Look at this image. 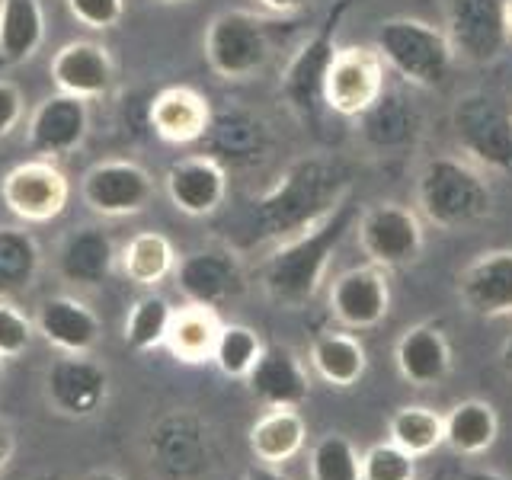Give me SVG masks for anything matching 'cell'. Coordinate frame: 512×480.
<instances>
[{
	"label": "cell",
	"mask_w": 512,
	"mask_h": 480,
	"mask_svg": "<svg viewBox=\"0 0 512 480\" xmlns=\"http://www.w3.org/2000/svg\"><path fill=\"white\" fill-rule=\"evenodd\" d=\"M250 397L266 410L295 407L301 410L311 400V372L304 359L285 343H266L260 359L244 378Z\"/></svg>",
	"instance_id": "obj_19"
},
{
	"label": "cell",
	"mask_w": 512,
	"mask_h": 480,
	"mask_svg": "<svg viewBox=\"0 0 512 480\" xmlns=\"http://www.w3.org/2000/svg\"><path fill=\"white\" fill-rule=\"evenodd\" d=\"M490 173L464 154H436L423 160L413 183V208L439 231H464L493 215Z\"/></svg>",
	"instance_id": "obj_3"
},
{
	"label": "cell",
	"mask_w": 512,
	"mask_h": 480,
	"mask_svg": "<svg viewBox=\"0 0 512 480\" xmlns=\"http://www.w3.org/2000/svg\"><path fill=\"white\" fill-rule=\"evenodd\" d=\"M458 480H512V477L503 471H493V468H468Z\"/></svg>",
	"instance_id": "obj_46"
},
{
	"label": "cell",
	"mask_w": 512,
	"mask_h": 480,
	"mask_svg": "<svg viewBox=\"0 0 512 480\" xmlns=\"http://www.w3.org/2000/svg\"><path fill=\"white\" fill-rule=\"evenodd\" d=\"M90 132V109L87 100H77L71 93H52L32 109L26 125V141L36 157H68Z\"/></svg>",
	"instance_id": "obj_20"
},
{
	"label": "cell",
	"mask_w": 512,
	"mask_h": 480,
	"mask_svg": "<svg viewBox=\"0 0 512 480\" xmlns=\"http://www.w3.org/2000/svg\"><path fill=\"white\" fill-rule=\"evenodd\" d=\"M327 311L340 327L365 333L384 324L391 311V279L388 269L362 263L343 269L327 282Z\"/></svg>",
	"instance_id": "obj_15"
},
{
	"label": "cell",
	"mask_w": 512,
	"mask_h": 480,
	"mask_svg": "<svg viewBox=\"0 0 512 480\" xmlns=\"http://www.w3.org/2000/svg\"><path fill=\"white\" fill-rule=\"evenodd\" d=\"M445 445L461 458H480L500 439V413L490 400L468 397L448 410L445 416Z\"/></svg>",
	"instance_id": "obj_29"
},
{
	"label": "cell",
	"mask_w": 512,
	"mask_h": 480,
	"mask_svg": "<svg viewBox=\"0 0 512 480\" xmlns=\"http://www.w3.org/2000/svg\"><path fill=\"white\" fill-rule=\"evenodd\" d=\"M359 471L362 480H416V458L388 439L365 448L359 458Z\"/></svg>",
	"instance_id": "obj_39"
},
{
	"label": "cell",
	"mask_w": 512,
	"mask_h": 480,
	"mask_svg": "<svg viewBox=\"0 0 512 480\" xmlns=\"http://www.w3.org/2000/svg\"><path fill=\"white\" fill-rule=\"evenodd\" d=\"M292 16L263 10H221L205 29V61L221 80L260 77L292 32Z\"/></svg>",
	"instance_id": "obj_4"
},
{
	"label": "cell",
	"mask_w": 512,
	"mask_h": 480,
	"mask_svg": "<svg viewBox=\"0 0 512 480\" xmlns=\"http://www.w3.org/2000/svg\"><path fill=\"white\" fill-rule=\"evenodd\" d=\"M176 260L180 256H176L173 240L160 231H138L119 250L122 276L138 288H157L160 282H167L176 269Z\"/></svg>",
	"instance_id": "obj_31"
},
{
	"label": "cell",
	"mask_w": 512,
	"mask_h": 480,
	"mask_svg": "<svg viewBox=\"0 0 512 480\" xmlns=\"http://www.w3.org/2000/svg\"><path fill=\"white\" fill-rule=\"evenodd\" d=\"M116 263H119V250H116V244H112L109 231L93 228V224L74 228L68 237L61 240V247L55 253L58 276L68 285H77V288L103 285L112 276Z\"/></svg>",
	"instance_id": "obj_25"
},
{
	"label": "cell",
	"mask_w": 512,
	"mask_h": 480,
	"mask_svg": "<svg viewBox=\"0 0 512 480\" xmlns=\"http://www.w3.org/2000/svg\"><path fill=\"white\" fill-rule=\"evenodd\" d=\"M164 192L170 205L186 218H208L228 199V167L212 154L183 157L170 164Z\"/></svg>",
	"instance_id": "obj_21"
},
{
	"label": "cell",
	"mask_w": 512,
	"mask_h": 480,
	"mask_svg": "<svg viewBox=\"0 0 512 480\" xmlns=\"http://www.w3.org/2000/svg\"><path fill=\"white\" fill-rule=\"evenodd\" d=\"M445 36L464 64H496L512 42L506 0H445Z\"/></svg>",
	"instance_id": "obj_10"
},
{
	"label": "cell",
	"mask_w": 512,
	"mask_h": 480,
	"mask_svg": "<svg viewBox=\"0 0 512 480\" xmlns=\"http://www.w3.org/2000/svg\"><path fill=\"white\" fill-rule=\"evenodd\" d=\"M263 340L260 333L247 324H221V333H218V343H215V352H212V362L215 368L231 381H244L250 375V368L256 365L263 352Z\"/></svg>",
	"instance_id": "obj_38"
},
{
	"label": "cell",
	"mask_w": 512,
	"mask_h": 480,
	"mask_svg": "<svg viewBox=\"0 0 512 480\" xmlns=\"http://www.w3.org/2000/svg\"><path fill=\"white\" fill-rule=\"evenodd\" d=\"M23 90L13 80H0V141L13 135V128L23 122Z\"/></svg>",
	"instance_id": "obj_42"
},
{
	"label": "cell",
	"mask_w": 512,
	"mask_h": 480,
	"mask_svg": "<svg viewBox=\"0 0 512 480\" xmlns=\"http://www.w3.org/2000/svg\"><path fill=\"white\" fill-rule=\"evenodd\" d=\"M458 154L487 173H512V103L500 90L461 93L448 112Z\"/></svg>",
	"instance_id": "obj_6"
},
{
	"label": "cell",
	"mask_w": 512,
	"mask_h": 480,
	"mask_svg": "<svg viewBox=\"0 0 512 480\" xmlns=\"http://www.w3.org/2000/svg\"><path fill=\"white\" fill-rule=\"evenodd\" d=\"M154 176L135 160H100L80 180V199L93 215L103 218H128L138 215L154 199Z\"/></svg>",
	"instance_id": "obj_16"
},
{
	"label": "cell",
	"mask_w": 512,
	"mask_h": 480,
	"mask_svg": "<svg viewBox=\"0 0 512 480\" xmlns=\"http://www.w3.org/2000/svg\"><path fill=\"white\" fill-rule=\"evenodd\" d=\"M388 90V68L372 45H340L330 61L324 103L340 119H359Z\"/></svg>",
	"instance_id": "obj_13"
},
{
	"label": "cell",
	"mask_w": 512,
	"mask_h": 480,
	"mask_svg": "<svg viewBox=\"0 0 512 480\" xmlns=\"http://www.w3.org/2000/svg\"><path fill=\"white\" fill-rule=\"evenodd\" d=\"M151 464L167 480H196L208 474L218 461L215 432L202 416L189 410H173L151 429Z\"/></svg>",
	"instance_id": "obj_9"
},
{
	"label": "cell",
	"mask_w": 512,
	"mask_h": 480,
	"mask_svg": "<svg viewBox=\"0 0 512 480\" xmlns=\"http://www.w3.org/2000/svg\"><path fill=\"white\" fill-rule=\"evenodd\" d=\"M349 4L352 0H336V4L327 10L324 23L295 48L292 58H288V64L282 68L279 93L301 122H317L320 112H327L324 84H327L330 61L336 55V48H340L336 45V36H340V26H343V16H346Z\"/></svg>",
	"instance_id": "obj_7"
},
{
	"label": "cell",
	"mask_w": 512,
	"mask_h": 480,
	"mask_svg": "<svg viewBox=\"0 0 512 480\" xmlns=\"http://www.w3.org/2000/svg\"><path fill=\"white\" fill-rule=\"evenodd\" d=\"M352 196V173L336 157L308 154L292 160L276 183L253 202V218L263 237L279 240L311 228Z\"/></svg>",
	"instance_id": "obj_2"
},
{
	"label": "cell",
	"mask_w": 512,
	"mask_h": 480,
	"mask_svg": "<svg viewBox=\"0 0 512 480\" xmlns=\"http://www.w3.org/2000/svg\"><path fill=\"white\" fill-rule=\"evenodd\" d=\"M240 480H292V477H288L282 468H272V464H253Z\"/></svg>",
	"instance_id": "obj_45"
},
{
	"label": "cell",
	"mask_w": 512,
	"mask_h": 480,
	"mask_svg": "<svg viewBox=\"0 0 512 480\" xmlns=\"http://www.w3.org/2000/svg\"><path fill=\"white\" fill-rule=\"evenodd\" d=\"M0 381H4V359H0Z\"/></svg>",
	"instance_id": "obj_51"
},
{
	"label": "cell",
	"mask_w": 512,
	"mask_h": 480,
	"mask_svg": "<svg viewBox=\"0 0 512 480\" xmlns=\"http://www.w3.org/2000/svg\"><path fill=\"white\" fill-rule=\"evenodd\" d=\"M362 452L346 432H324L308 452L311 480H362L359 471Z\"/></svg>",
	"instance_id": "obj_37"
},
{
	"label": "cell",
	"mask_w": 512,
	"mask_h": 480,
	"mask_svg": "<svg viewBox=\"0 0 512 480\" xmlns=\"http://www.w3.org/2000/svg\"><path fill=\"white\" fill-rule=\"evenodd\" d=\"M151 128L167 144H196L208 135L212 106L196 87H167L160 90L148 109Z\"/></svg>",
	"instance_id": "obj_26"
},
{
	"label": "cell",
	"mask_w": 512,
	"mask_h": 480,
	"mask_svg": "<svg viewBox=\"0 0 512 480\" xmlns=\"http://www.w3.org/2000/svg\"><path fill=\"white\" fill-rule=\"evenodd\" d=\"M308 362H311V372L324 384H330V388H336V391L356 388V384L368 372L365 343L346 327L320 330L311 340Z\"/></svg>",
	"instance_id": "obj_27"
},
{
	"label": "cell",
	"mask_w": 512,
	"mask_h": 480,
	"mask_svg": "<svg viewBox=\"0 0 512 480\" xmlns=\"http://www.w3.org/2000/svg\"><path fill=\"white\" fill-rule=\"evenodd\" d=\"M496 359H500L503 375H506V378H512V333H509L506 340L500 343V356H496Z\"/></svg>",
	"instance_id": "obj_47"
},
{
	"label": "cell",
	"mask_w": 512,
	"mask_h": 480,
	"mask_svg": "<svg viewBox=\"0 0 512 480\" xmlns=\"http://www.w3.org/2000/svg\"><path fill=\"white\" fill-rule=\"evenodd\" d=\"M458 304L474 317H512V247L484 250L458 272Z\"/></svg>",
	"instance_id": "obj_18"
},
{
	"label": "cell",
	"mask_w": 512,
	"mask_h": 480,
	"mask_svg": "<svg viewBox=\"0 0 512 480\" xmlns=\"http://www.w3.org/2000/svg\"><path fill=\"white\" fill-rule=\"evenodd\" d=\"M36 340V324L13 298H0V359H20Z\"/></svg>",
	"instance_id": "obj_40"
},
{
	"label": "cell",
	"mask_w": 512,
	"mask_h": 480,
	"mask_svg": "<svg viewBox=\"0 0 512 480\" xmlns=\"http://www.w3.org/2000/svg\"><path fill=\"white\" fill-rule=\"evenodd\" d=\"M71 199V180L48 157H29L16 164L0 180V202L23 224L55 221Z\"/></svg>",
	"instance_id": "obj_12"
},
{
	"label": "cell",
	"mask_w": 512,
	"mask_h": 480,
	"mask_svg": "<svg viewBox=\"0 0 512 480\" xmlns=\"http://www.w3.org/2000/svg\"><path fill=\"white\" fill-rule=\"evenodd\" d=\"M42 272V247L26 228L0 224V298H16L36 285Z\"/></svg>",
	"instance_id": "obj_33"
},
{
	"label": "cell",
	"mask_w": 512,
	"mask_h": 480,
	"mask_svg": "<svg viewBox=\"0 0 512 480\" xmlns=\"http://www.w3.org/2000/svg\"><path fill=\"white\" fill-rule=\"evenodd\" d=\"M68 10L80 26L103 32L122 23L125 0H68Z\"/></svg>",
	"instance_id": "obj_41"
},
{
	"label": "cell",
	"mask_w": 512,
	"mask_h": 480,
	"mask_svg": "<svg viewBox=\"0 0 512 480\" xmlns=\"http://www.w3.org/2000/svg\"><path fill=\"white\" fill-rule=\"evenodd\" d=\"M212 138V157H218L224 167L231 160H260L266 151V125L247 112H212L208 135Z\"/></svg>",
	"instance_id": "obj_34"
},
{
	"label": "cell",
	"mask_w": 512,
	"mask_h": 480,
	"mask_svg": "<svg viewBox=\"0 0 512 480\" xmlns=\"http://www.w3.org/2000/svg\"><path fill=\"white\" fill-rule=\"evenodd\" d=\"M80 480H125L119 471H112V468H93V471H87Z\"/></svg>",
	"instance_id": "obj_48"
},
{
	"label": "cell",
	"mask_w": 512,
	"mask_h": 480,
	"mask_svg": "<svg viewBox=\"0 0 512 480\" xmlns=\"http://www.w3.org/2000/svg\"><path fill=\"white\" fill-rule=\"evenodd\" d=\"M311 0H256V7L272 16H298Z\"/></svg>",
	"instance_id": "obj_44"
},
{
	"label": "cell",
	"mask_w": 512,
	"mask_h": 480,
	"mask_svg": "<svg viewBox=\"0 0 512 480\" xmlns=\"http://www.w3.org/2000/svg\"><path fill=\"white\" fill-rule=\"evenodd\" d=\"M218 333H221V317L215 308L183 301V308H176V314H173V324H170L164 346L170 349V356L176 362L202 365V362H212Z\"/></svg>",
	"instance_id": "obj_30"
},
{
	"label": "cell",
	"mask_w": 512,
	"mask_h": 480,
	"mask_svg": "<svg viewBox=\"0 0 512 480\" xmlns=\"http://www.w3.org/2000/svg\"><path fill=\"white\" fill-rule=\"evenodd\" d=\"M356 122V138L368 157H407L423 135V116L400 90H384Z\"/></svg>",
	"instance_id": "obj_17"
},
{
	"label": "cell",
	"mask_w": 512,
	"mask_h": 480,
	"mask_svg": "<svg viewBox=\"0 0 512 480\" xmlns=\"http://www.w3.org/2000/svg\"><path fill=\"white\" fill-rule=\"evenodd\" d=\"M13 458H16V429L10 426V420L0 416V477L10 471Z\"/></svg>",
	"instance_id": "obj_43"
},
{
	"label": "cell",
	"mask_w": 512,
	"mask_h": 480,
	"mask_svg": "<svg viewBox=\"0 0 512 480\" xmlns=\"http://www.w3.org/2000/svg\"><path fill=\"white\" fill-rule=\"evenodd\" d=\"M45 42L42 0H0V58L23 64Z\"/></svg>",
	"instance_id": "obj_32"
},
{
	"label": "cell",
	"mask_w": 512,
	"mask_h": 480,
	"mask_svg": "<svg viewBox=\"0 0 512 480\" xmlns=\"http://www.w3.org/2000/svg\"><path fill=\"white\" fill-rule=\"evenodd\" d=\"M42 394L55 416L90 420L109 400V368L100 359H93V352L87 356L58 352V359H52L45 368Z\"/></svg>",
	"instance_id": "obj_11"
},
{
	"label": "cell",
	"mask_w": 512,
	"mask_h": 480,
	"mask_svg": "<svg viewBox=\"0 0 512 480\" xmlns=\"http://www.w3.org/2000/svg\"><path fill=\"white\" fill-rule=\"evenodd\" d=\"M173 285L183 301L221 308L244 295L247 272L231 247H199L176 260Z\"/></svg>",
	"instance_id": "obj_14"
},
{
	"label": "cell",
	"mask_w": 512,
	"mask_h": 480,
	"mask_svg": "<svg viewBox=\"0 0 512 480\" xmlns=\"http://www.w3.org/2000/svg\"><path fill=\"white\" fill-rule=\"evenodd\" d=\"M176 308L170 304V298L148 292L132 301V308L125 314L122 324V340L132 352H154L167 343V333L173 324Z\"/></svg>",
	"instance_id": "obj_36"
},
{
	"label": "cell",
	"mask_w": 512,
	"mask_h": 480,
	"mask_svg": "<svg viewBox=\"0 0 512 480\" xmlns=\"http://www.w3.org/2000/svg\"><path fill=\"white\" fill-rule=\"evenodd\" d=\"M154 4H189V0H154Z\"/></svg>",
	"instance_id": "obj_50"
},
{
	"label": "cell",
	"mask_w": 512,
	"mask_h": 480,
	"mask_svg": "<svg viewBox=\"0 0 512 480\" xmlns=\"http://www.w3.org/2000/svg\"><path fill=\"white\" fill-rule=\"evenodd\" d=\"M48 74H52L58 93H71L87 103L103 100L112 90V80H116L109 48L90 39L64 42L55 52L52 64H48Z\"/></svg>",
	"instance_id": "obj_23"
},
{
	"label": "cell",
	"mask_w": 512,
	"mask_h": 480,
	"mask_svg": "<svg viewBox=\"0 0 512 480\" xmlns=\"http://www.w3.org/2000/svg\"><path fill=\"white\" fill-rule=\"evenodd\" d=\"M506 13H509V36H512V0H506Z\"/></svg>",
	"instance_id": "obj_49"
},
{
	"label": "cell",
	"mask_w": 512,
	"mask_h": 480,
	"mask_svg": "<svg viewBox=\"0 0 512 480\" xmlns=\"http://www.w3.org/2000/svg\"><path fill=\"white\" fill-rule=\"evenodd\" d=\"M356 244L368 263L381 269H407L426 250V221L404 202H375L356 221Z\"/></svg>",
	"instance_id": "obj_8"
},
{
	"label": "cell",
	"mask_w": 512,
	"mask_h": 480,
	"mask_svg": "<svg viewBox=\"0 0 512 480\" xmlns=\"http://www.w3.org/2000/svg\"><path fill=\"white\" fill-rule=\"evenodd\" d=\"M372 48L381 55L388 74L413 90H439L455 71V48L442 26L416 16H388L381 20Z\"/></svg>",
	"instance_id": "obj_5"
},
{
	"label": "cell",
	"mask_w": 512,
	"mask_h": 480,
	"mask_svg": "<svg viewBox=\"0 0 512 480\" xmlns=\"http://www.w3.org/2000/svg\"><path fill=\"white\" fill-rule=\"evenodd\" d=\"M308 442V423H304L301 410L295 407H272L247 429V448L256 458V464H272L282 468L292 458L304 452Z\"/></svg>",
	"instance_id": "obj_28"
},
{
	"label": "cell",
	"mask_w": 512,
	"mask_h": 480,
	"mask_svg": "<svg viewBox=\"0 0 512 480\" xmlns=\"http://www.w3.org/2000/svg\"><path fill=\"white\" fill-rule=\"evenodd\" d=\"M452 343L436 324H413L397 336L394 365L410 388H439L452 375Z\"/></svg>",
	"instance_id": "obj_24"
},
{
	"label": "cell",
	"mask_w": 512,
	"mask_h": 480,
	"mask_svg": "<svg viewBox=\"0 0 512 480\" xmlns=\"http://www.w3.org/2000/svg\"><path fill=\"white\" fill-rule=\"evenodd\" d=\"M32 324L42 340L68 356H87L103 340V320L87 301H80L77 295H52L45 298Z\"/></svg>",
	"instance_id": "obj_22"
},
{
	"label": "cell",
	"mask_w": 512,
	"mask_h": 480,
	"mask_svg": "<svg viewBox=\"0 0 512 480\" xmlns=\"http://www.w3.org/2000/svg\"><path fill=\"white\" fill-rule=\"evenodd\" d=\"M388 439L400 445L413 458H426L445 445V420L426 404H404L391 413L388 420Z\"/></svg>",
	"instance_id": "obj_35"
},
{
	"label": "cell",
	"mask_w": 512,
	"mask_h": 480,
	"mask_svg": "<svg viewBox=\"0 0 512 480\" xmlns=\"http://www.w3.org/2000/svg\"><path fill=\"white\" fill-rule=\"evenodd\" d=\"M356 221L359 205L349 196L327 218L279 240L260 266L263 295L282 311L308 308L320 295V288L330 282V263L336 250L343 247V240L356 234Z\"/></svg>",
	"instance_id": "obj_1"
}]
</instances>
